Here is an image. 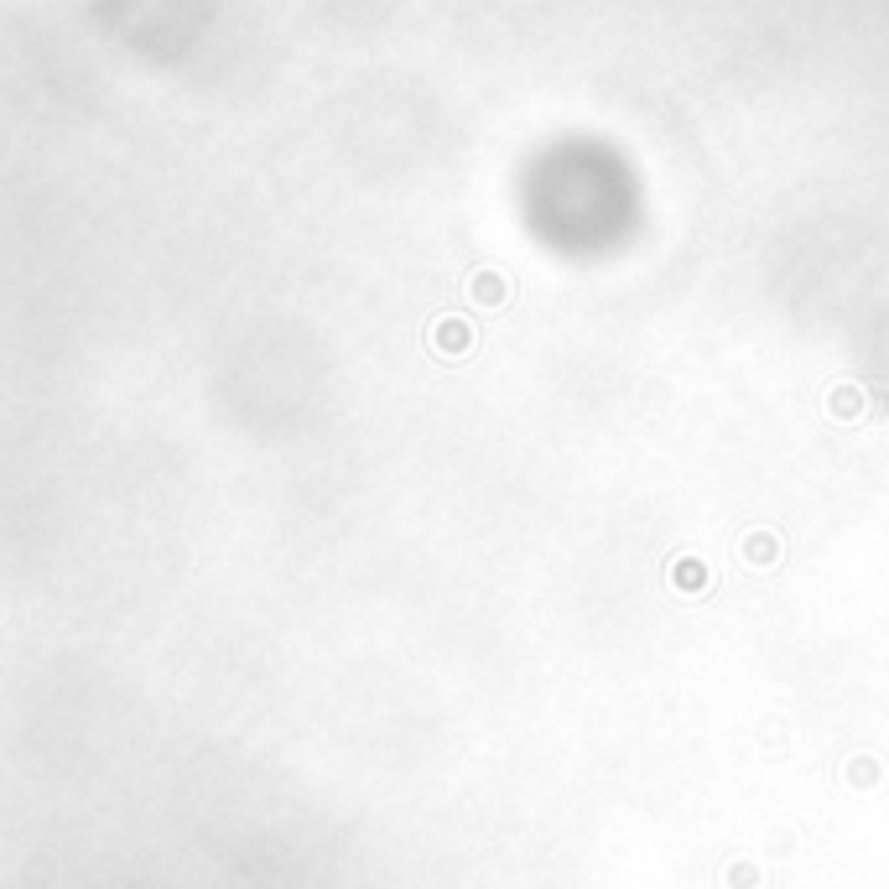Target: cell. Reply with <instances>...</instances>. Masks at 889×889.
I'll return each instance as SVG.
<instances>
[{"label":"cell","instance_id":"cell-1","mask_svg":"<svg viewBox=\"0 0 889 889\" xmlns=\"http://www.w3.org/2000/svg\"><path fill=\"white\" fill-rule=\"evenodd\" d=\"M474 281H479L474 292L484 296V302H494V296H505V277H489V271H484V277H474Z\"/></svg>","mask_w":889,"mask_h":889}]
</instances>
